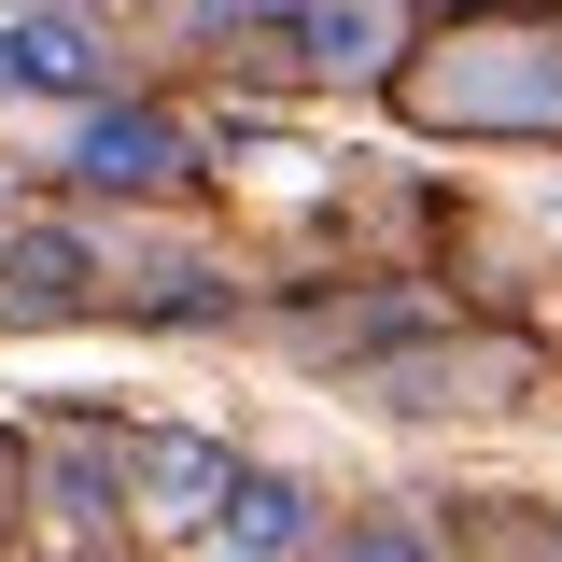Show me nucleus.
Wrapping results in <instances>:
<instances>
[{
    "instance_id": "12",
    "label": "nucleus",
    "mask_w": 562,
    "mask_h": 562,
    "mask_svg": "<svg viewBox=\"0 0 562 562\" xmlns=\"http://www.w3.org/2000/svg\"><path fill=\"white\" fill-rule=\"evenodd\" d=\"M0 492H14V436H0Z\"/></svg>"
},
{
    "instance_id": "10",
    "label": "nucleus",
    "mask_w": 562,
    "mask_h": 562,
    "mask_svg": "<svg viewBox=\"0 0 562 562\" xmlns=\"http://www.w3.org/2000/svg\"><path fill=\"white\" fill-rule=\"evenodd\" d=\"M324 562H436V535H422L408 506H366L351 535H324Z\"/></svg>"
},
{
    "instance_id": "4",
    "label": "nucleus",
    "mask_w": 562,
    "mask_h": 562,
    "mask_svg": "<svg viewBox=\"0 0 562 562\" xmlns=\"http://www.w3.org/2000/svg\"><path fill=\"white\" fill-rule=\"evenodd\" d=\"M225 492H239V450H225V436H198V422H155V436H127V506L155 520V535H198Z\"/></svg>"
},
{
    "instance_id": "9",
    "label": "nucleus",
    "mask_w": 562,
    "mask_h": 562,
    "mask_svg": "<svg viewBox=\"0 0 562 562\" xmlns=\"http://www.w3.org/2000/svg\"><path fill=\"white\" fill-rule=\"evenodd\" d=\"M281 14H295V0H169L183 43H281Z\"/></svg>"
},
{
    "instance_id": "8",
    "label": "nucleus",
    "mask_w": 562,
    "mask_h": 562,
    "mask_svg": "<svg viewBox=\"0 0 562 562\" xmlns=\"http://www.w3.org/2000/svg\"><path fill=\"white\" fill-rule=\"evenodd\" d=\"M380 394L394 408H479V394H506V351H394Z\"/></svg>"
},
{
    "instance_id": "3",
    "label": "nucleus",
    "mask_w": 562,
    "mask_h": 562,
    "mask_svg": "<svg viewBox=\"0 0 562 562\" xmlns=\"http://www.w3.org/2000/svg\"><path fill=\"white\" fill-rule=\"evenodd\" d=\"M70 183H85V198H183V183H198V127L155 113V99H99V113L70 127Z\"/></svg>"
},
{
    "instance_id": "1",
    "label": "nucleus",
    "mask_w": 562,
    "mask_h": 562,
    "mask_svg": "<svg viewBox=\"0 0 562 562\" xmlns=\"http://www.w3.org/2000/svg\"><path fill=\"white\" fill-rule=\"evenodd\" d=\"M422 127H492V140H562V29H464L408 70Z\"/></svg>"
},
{
    "instance_id": "2",
    "label": "nucleus",
    "mask_w": 562,
    "mask_h": 562,
    "mask_svg": "<svg viewBox=\"0 0 562 562\" xmlns=\"http://www.w3.org/2000/svg\"><path fill=\"white\" fill-rule=\"evenodd\" d=\"M0 99L99 113V99H113V29H99L85 0H0Z\"/></svg>"
},
{
    "instance_id": "5",
    "label": "nucleus",
    "mask_w": 562,
    "mask_h": 562,
    "mask_svg": "<svg viewBox=\"0 0 562 562\" xmlns=\"http://www.w3.org/2000/svg\"><path fill=\"white\" fill-rule=\"evenodd\" d=\"M281 70H310V85H380V70H394V14H380V0H295V14H281Z\"/></svg>"
},
{
    "instance_id": "7",
    "label": "nucleus",
    "mask_w": 562,
    "mask_h": 562,
    "mask_svg": "<svg viewBox=\"0 0 562 562\" xmlns=\"http://www.w3.org/2000/svg\"><path fill=\"white\" fill-rule=\"evenodd\" d=\"M0 281H14V310H85V295H99V254H85L70 225H14V239H0Z\"/></svg>"
},
{
    "instance_id": "6",
    "label": "nucleus",
    "mask_w": 562,
    "mask_h": 562,
    "mask_svg": "<svg viewBox=\"0 0 562 562\" xmlns=\"http://www.w3.org/2000/svg\"><path fill=\"white\" fill-rule=\"evenodd\" d=\"M198 549H211V562H310V549H324V520H310V492H295V479H239V492L198 520Z\"/></svg>"
},
{
    "instance_id": "11",
    "label": "nucleus",
    "mask_w": 562,
    "mask_h": 562,
    "mask_svg": "<svg viewBox=\"0 0 562 562\" xmlns=\"http://www.w3.org/2000/svg\"><path fill=\"white\" fill-rule=\"evenodd\" d=\"M422 14H479V0H422Z\"/></svg>"
}]
</instances>
